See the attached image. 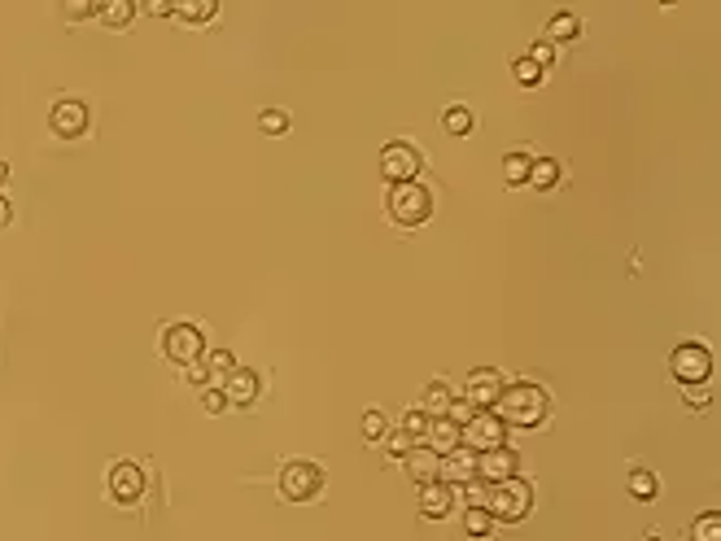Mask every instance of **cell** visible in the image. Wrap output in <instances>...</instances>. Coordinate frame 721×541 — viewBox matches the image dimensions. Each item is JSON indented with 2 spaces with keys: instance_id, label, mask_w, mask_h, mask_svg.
Listing matches in <instances>:
<instances>
[{
  "instance_id": "20",
  "label": "cell",
  "mask_w": 721,
  "mask_h": 541,
  "mask_svg": "<svg viewBox=\"0 0 721 541\" xmlns=\"http://www.w3.org/2000/svg\"><path fill=\"white\" fill-rule=\"evenodd\" d=\"M450 402H455V389H450L447 380H433V384L424 389L420 411H424V415H447V411H450Z\"/></svg>"
},
{
  "instance_id": "15",
  "label": "cell",
  "mask_w": 721,
  "mask_h": 541,
  "mask_svg": "<svg viewBox=\"0 0 721 541\" xmlns=\"http://www.w3.org/2000/svg\"><path fill=\"white\" fill-rule=\"evenodd\" d=\"M424 445L433 454H450L459 445V423L447 415H428V428H424Z\"/></svg>"
},
{
  "instance_id": "22",
  "label": "cell",
  "mask_w": 721,
  "mask_h": 541,
  "mask_svg": "<svg viewBox=\"0 0 721 541\" xmlns=\"http://www.w3.org/2000/svg\"><path fill=\"white\" fill-rule=\"evenodd\" d=\"M529 166H534V157L521 153V148H512V153L503 157V179H507L512 188H521V184H529Z\"/></svg>"
},
{
  "instance_id": "38",
  "label": "cell",
  "mask_w": 721,
  "mask_h": 541,
  "mask_svg": "<svg viewBox=\"0 0 721 541\" xmlns=\"http://www.w3.org/2000/svg\"><path fill=\"white\" fill-rule=\"evenodd\" d=\"M473 415H476V411L468 406V402H464V397H455V402H450V411H447V419H455L459 428H464V423H468Z\"/></svg>"
},
{
  "instance_id": "19",
  "label": "cell",
  "mask_w": 721,
  "mask_h": 541,
  "mask_svg": "<svg viewBox=\"0 0 721 541\" xmlns=\"http://www.w3.org/2000/svg\"><path fill=\"white\" fill-rule=\"evenodd\" d=\"M555 184H560V162H555V157H534V166H529V188L551 193Z\"/></svg>"
},
{
  "instance_id": "4",
  "label": "cell",
  "mask_w": 721,
  "mask_h": 541,
  "mask_svg": "<svg viewBox=\"0 0 721 541\" xmlns=\"http://www.w3.org/2000/svg\"><path fill=\"white\" fill-rule=\"evenodd\" d=\"M669 371L682 389H687V384H708V375H713V349L704 341H682L669 354Z\"/></svg>"
},
{
  "instance_id": "34",
  "label": "cell",
  "mask_w": 721,
  "mask_h": 541,
  "mask_svg": "<svg viewBox=\"0 0 721 541\" xmlns=\"http://www.w3.org/2000/svg\"><path fill=\"white\" fill-rule=\"evenodd\" d=\"M101 9V0H66V18L71 23H83V18H92Z\"/></svg>"
},
{
  "instance_id": "32",
  "label": "cell",
  "mask_w": 721,
  "mask_h": 541,
  "mask_svg": "<svg viewBox=\"0 0 721 541\" xmlns=\"http://www.w3.org/2000/svg\"><path fill=\"white\" fill-rule=\"evenodd\" d=\"M258 127H263L267 136H284V131H289V114H284V109H263V114H258Z\"/></svg>"
},
{
  "instance_id": "29",
  "label": "cell",
  "mask_w": 721,
  "mask_h": 541,
  "mask_svg": "<svg viewBox=\"0 0 721 541\" xmlns=\"http://www.w3.org/2000/svg\"><path fill=\"white\" fill-rule=\"evenodd\" d=\"M416 445H424V441H416L407 428H389V437H385V454H394V459H407Z\"/></svg>"
},
{
  "instance_id": "42",
  "label": "cell",
  "mask_w": 721,
  "mask_h": 541,
  "mask_svg": "<svg viewBox=\"0 0 721 541\" xmlns=\"http://www.w3.org/2000/svg\"><path fill=\"white\" fill-rule=\"evenodd\" d=\"M9 219H14V205H9V197L0 193V227H9Z\"/></svg>"
},
{
  "instance_id": "2",
  "label": "cell",
  "mask_w": 721,
  "mask_h": 541,
  "mask_svg": "<svg viewBox=\"0 0 721 541\" xmlns=\"http://www.w3.org/2000/svg\"><path fill=\"white\" fill-rule=\"evenodd\" d=\"M385 210H389V219L399 223V227H420V223H428V214H433V193L424 188L420 179L394 184L389 197H385Z\"/></svg>"
},
{
  "instance_id": "9",
  "label": "cell",
  "mask_w": 721,
  "mask_h": 541,
  "mask_svg": "<svg viewBox=\"0 0 721 541\" xmlns=\"http://www.w3.org/2000/svg\"><path fill=\"white\" fill-rule=\"evenodd\" d=\"M503 375H498L495 367H476V371H468V380H464V402L473 406V411H495V402H498V394H503Z\"/></svg>"
},
{
  "instance_id": "23",
  "label": "cell",
  "mask_w": 721,
  "mask_h": 541,
  "mask_svg": "<svg viewBox=\"0 0 721 541\" xmlns=\"http://www.w3.org/2000/svg\"><path fill=\"white\" fill-rule=\"evenodd\" d=\"M215 14H219L215 0H175V18H184V23H210Z\"/></svg>"
},
{
  "instance_id": "12",
  "label": "cell",
  "mask_w": 721,
  "mask_h": 541,
  "mask_svg": "<svg viewBox=\"0 0 721 541\" xmlns=\"http://www.w3.org/2000/svg\"><path fill=\"white\" fill-rule=\"evenodd\" d=\"M437 480L450 485V489L473 485V480H476V454L468 450V445H455L450 454H442V463H437Z\"/></svg>"
},
{
  "instance_id": "30",
  "label": "cell",
  "mask_w": 721,
  "mask_h": 541,
  "mask_svg": "<svg viewBox=\"0 0 721 541\" xmlns=\"http://www.w3.org/2000/svg\"><path fill=\"white\" fill-rule=\"evenodd\" d=\"M512 74H516V83H521V88H538L547 71H538L529 57H516V62H512Z\"/></svg>"
},
{
  "instance_id": "16",
  "label": "cell",
  "mask_w": 721,
  "mask_h": 541,
  "mask_svg": "<svg viewBox=\"0 0 721 541\" xmlns=\"http://www.w3.org/2000/svg\"><path fill=\"white\" fill-rule=\"evenodd\" d=\"M450 507H455V489H450V485H442V480L420 485V516L442 519V516H450Z\"/></svg>"
},
{
  "instance_id": "21",
  "label": "cell",
  "mask_w": 721,
  "mask_h": 541,
  "mask_svg": "<svg viewBox=\"0 0 721 541\" xmlns=\"http://www.w3.org/2000/svg\"><path fill=\"white\" fill-rule=\"evenodd\" d=\"M97 18L105 26H127L131 18H136V0H101Z\"/></svg>"
},
{
  "instance_id": "8",
  "label": "cell",
  "mask_w": 721,
  "mask_h": 541,
  "mask_svg": "<svg viewBox=\"0 0 721 541\" xmlns=\"http://www.w3.org/2000/svg\"><path fill=\"white\" fill-rule=\"evenodd\" d=\"M380 175H385L389 188H394V184H411V179L420 175V148L411 145V140L385 145L380 148Z\"/></svg>"
},
{
  "instance_id": "27",
  "label": "cell",
  "mask_w": 721,
  "mask_h": 541,
  "mask_svg": "<svg viewBox=\"0 0 721 541\" xmlns=\"http://www.w3.org/2000/svg\"><path fill=\"white\" fill-rule=\"evenodd\" d=\"M490 528H495V516L485 507H468L464 511V533L468 537H490Z\"/></svg>"
},
{
  "instance_id": "37",
  "label": "cell",
  "mask_w": 721,
  "mask_h": 541,
  "mask_svg": "<svg viewBox=\"0 0 721 541\" xmlns=\"http://www.w3.org/2000/svg\"><path fill=\"white\" fill-rule=\"evenodd\" d=\"M529 62H534L538 71H547L551 62H555V44H547V40H538V44H534V52H529Z\"/></svg>"
},
{
  "instance_id": "35",
  "label": "cell",
  "mask_w": 721,
  "mask_h": 541,
  "mask_svg": "<svg viewBox=\"0 0 721 541\" xmlns=\"http://www.w3.org/2000/svg\"><path fill=\"white\" fill-rule=\"evenodd\" d=\"M224 406H227L224 389H215V384H206V389H201V411H210V415H219Z\"/></svg>"
},
{
  "instance_id": "10",
  "label": "cell",
  "mask_w": 721,
  "mask_h": 541,
  "mask_svg": "<svg viewBox=\"0 0 721 541\" xmlns=\"http://www.w3.org/2000/svg\"><path fill=\"white\" fill-rule=\"evenodd\" d=\"M49 127L62 136V140H79L83 131H88V105L79 97H62V100H53V109H49Z\"/></svg>"
},
{
  "instance_id": "24",
  "label": "cell",
  "mask_w": 721,
  "mask_h": 541,
  "mask_svg": "<svg viewBox=\"0 0 721 541\" xmlns=\"http://www.w3.org/2000/svg\"><path fill=\"white\" fill-rule=\"evenodd\" d=\"M660 493V480H656V471H647V468H634L630 471V498L634 502H651Z\"/></svg>"
},
{
  "instance_id": "5",
  "label": "cell",
  "mask_w": 721,
  "mask_h": 541,
  "mask_svg": "<svg viewBox=\"0 0 721 541\" xmlns=\"http://www.w3.org/2000/svg\"><path fill=\"white\" fill-rule=\"evenodd\" d=\"M323 480H328V476H323L320 463L293 459V463L280 468V498H289V502H311V498H320Z\"/></svg>"
},
{
  "instance_id": "11",
  "label": "cell",
  "mask_w": 721,
  "mask_h": 541,
  "mask_svg": "<svg viewBox=\"0 0 721 541\" xmlns=\"http://www.w3.org/2000/svg\"><path fill=\"white\" fill-rule=\"evenodd\" d=\"M516 471H521V454H516L512 445H498V450H485V454H476V480H485V485L512 480Z\"/></svg>"
},
{
  "instance_id": "31",
  "label": "cell",
  "mask_w": 721,
  "mask_h": 541,
  "mask_svg": "<svg viewBox=\"0 0 721 541\" xmlns=\"http://www.w3.org/2000/svg\"><path fill=\"white\" fill-rule=\"evenodd\" d=\"M363 437H368V441H385V437H389L385 411H368V415H363Z\"/></svg>"
},
{
  "instance_id": "25",
  "label": "cell",
  "mask_w": 721,
  "mask_h": 541,
  "mask_svg": "<svg viewBox=\"0 0 721 541\" xmlns=\"http://www.w3.org/2000/svg\"><path fill=\"white\" fill-rule=\"evenodd\" d=\"M691 541H721V511H704L691 519Z\"/></svg>"
},
{
  "instance_id": "6",
  "label": "cell",
  "mask_w": 721,
  "mask_h": 541,
  "mask_svg": "<svg viewBox=\"0 0 721 541\" xmlns=\"http://www.w3.org/2000/svg\"><path fill=\"white\" fill-rule=\"evenodd\" d=\"M162 354L171 358L175 367H188V363L206 358V337H201V327H193V323H171V327L162 332Z\"/></svg>"
},
{
  "instance_id": "1",
  "label": "cell",
  "mask_w": 721,
  "mask_h": 541,
  "mask_svg": "<svg viewBox=\"0 0 721 541\" xmlns=\"http://www.w3.org/2000/svg\"><path fill=\"white\" fill-rule=\"evenodd\" d=\"M495 415L503 419V428H538L547 419V394L538 384H503V394L495 402Z\"/></svg>"
},
{
  "instance_id": "43",
  "label": "cell",
  "mask_w": 721,
  "mask_h": 541,
  "mask_svg": "<svg viewBox=\"0 0 721 541\" xmlns=\"http://www.w3.org/2000/svg\"><path fill=\"white\" fill-rule=\"evenodd\" d=\"M5 179H9V166H5V162H0V188H5Z\"/></svg>"
},
{
  "instance_id": "44",
  "label": "cell",
  "mask_w": 721,
  "mask_h": 541,
  "mask_svg": "<svg viewBox=\"0 0 721 541\" xmlns=\"http://www.w3.org/2000/svg\"><path fill=\"white\" fill-rule=\"evenodd\" d=\"M647 541H665V537H647Z\"/></svg>"
},
{
  "instance_id": "3",
  "label": "cell",
  "mask_w": 721,
  "mask_h": 541,
  "mask_svg": "<svg viewBox=\"0 0 721 541\" xmlns=\"http://www.w3.org/2000/svg\"><path fill=\"white\" fill-rule=\"evenodd\" d=\"M529 507H534V489H529V480L512 476V480H498V485H490L485 511H490L498 524H521V519L529 516Z\"/></svg>"
},
{
  "instance_id": "13",
  "label": "cell",
  "mask_w": 721,
  "mask_h": 541,
  "mask_svg": "<svg viewBox=\"0 0 721 541\" xmlns=\"http://www.w3.org/2000/svg\"><path fill=\"white\" fill-rule=\"evenodd\" d=\"M145 471H140V463H114L110 468V493H114V502H123V507H131V502H140L145 498Z\"/></svg>"
},
{
  "instance_id": "36",
  "label": "cell",
  "mask_w": 721,
  "mask_h": 541,
  "mask_svg": "<svg viewBox=\"0 0 721 541\" xmlns=\"http://www.w3.org/2000/svg\"><path fill=\"white\" fill-rule=\"evenodd\" d=\"M399 428H407V432H411L416 441H424V428H428V415H424V411H407Z\"/></svg>"
},
{
  "instance_id": "41",
  "label": "cell",
  "mask_w": 721,
  "mask_h": 541,
  "mask_svg": "<svg viewBox=\"0 0 721 541\" xmlns=\"http://www.w3.org/2000/svg\"><path fill=\"white\" fill-rule=\"evenodd\" d=\"M464 498H468V507H485V502H481V485H464Z\"/></svg>"
},
{
  "instance_id": "14",
  "label": "cell",
  "mask_w": 721,
  "mask_h": 541,
  "mask_svg": "<svg viewBox=\"0 0 721 541\" xmlns=\"http://www.w3.org/2000/svg\"><path fill=\"white\" fill-rule=\"evenodd\" d=\"M227 397V406H249L254 397H258V371H249V367H232L227 371V380L219 384Z\"/></svg>"
},
{
  "instance_id": "28",
  "label": "cell",
  "mask_w": 721,
  "mask_h": 541,
  "mask_svg": "<svg viewBox=\"0 0 721 541\" xmlns=\"http://www.w3.org/2000/svg\"><path fill=\"white\" fill-rule=\"evenodd\" d=\"M206 367H210V384L219 389V384L227 380V371L236 367V358H232L227 349H210V354H206Z\"/></svg>"
},
{
  "instance_id": "33",
  "label": "cell",
  "mask_w": 721,
  "mask_h": 541,
  "mask_svg": "<svg viewBox=\"0 0 721 541\" xmlns=\"http://www.w3.org/2000/svg\"><path fill=\"white\" fill-rule=\"evenodd\" d=\"M682 402H687L691 411H708V406H713V389H708V384H687V389H682Z\"/></svg>"
},
{
  "instance_id": "39",
  "label": "cell",
  "mask_w": 721,
  "mask_h": 541,
  "mask_svg": "<svg viewBox=\"0 0 721 541\" xmlns=\"http://www.w3.org/2000/svg\"><path fill=\"white\" fill-rule=\"evenodd\" d=\"M188 380H193V384H201V389L210 384V367H206V358H197V363H188Z\"/></svg>"
},
{
  "instance_id": "17",
  "label": "cell",
  "mask_w": 721,
  "mask_h": 541,
  "mask_svg": "<svg viewBox=\"0 0 721 541\" xmlns=\"http://www.w3.org/2000/svg\"><path fill=\"white\" fill-rule=\"evenodd\" d=\"M577 35H582V18H577L572 9H555V14L547 18V35H543V40L560 49V44H569V40H577Z\"/></svg>"
},
{
  "instance_id": "40",
  "label": "cell",
  "mask_w": 721,
  "mask_h": 541,
  "mask_svg": "<svg viewBox=\"0 0 721 541\" xmlns=\"http://www.w3.org/2000/svg\"><path fill=\"white\" fill-rule=\"evenodd\" d=\"M145 9H149L153 18H167V14H175V0H149Z\"/></svg>"
},
{
  "instance_id": "18",
  "label": "cell",
  "mask_w": 721,
  "mask_h": 541,
  "mask_svg": "<svg viewBox=\"0 0 721 541\" xmlns=\"http://www.w3.org/2000/svg\"><path fill=\"white\" fill-rule=\"evenodd\" d=\"M402 463H407V476H411L416 485H428V480H437V463H442V454H433L428 445H416Z\"/></svg>"
},
{
  "instance_id": "7",
  "label": "cell",
  "mask_w": 721,
  "mask_h": 541,
  "mask_svg": "<svg viewBox=\"0 0 721 541\" xmlns=\"http://www.w3.org/2000/svg\"><path fill=\"white\" fill-rule=\"evenodd\" d=\"M459 445H468L473 454L498 450V445H507V428H503V419H498L495 411H476V415L459 428Z\"/></svg>"
},
{
  "instance_id": "26",
  "label": "cell",
  "mask_w": 721,
  "mask_h": 541,
  "mask_svg": "<svg viewBox=\"0 0 721 541\" xmlns=\"http://www.w3.org/2000/svg\"><path fill=\"white\" fill-rule=\"evenodd\" d=\"M442 127H447L450 136H468V131H473V109H468V105H447Z\"/></svg>"
}]
</instances>
